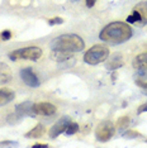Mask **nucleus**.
<instances>
[{"mask_svg":"<svg viewBox=\"0 0 147 148\" xmlns=\"http://www.w3.org/2000/svg\"><path fill=\"white\" fill-rule=\"evenodd\" d=\"M132 37V28L124 22L109 23L102 29L99 38L109 45H121Z\"/></svg>","mask_w":147,"mask_h":148,"instance_id":"obj_1","label":"nucleus"},{"mask_svg":"<svg viewBox=\"0 0 147 148\" xmlns=\"http://www.w3.org/2000/svg\"><path fill=\"white\" fill-rule=\"evenodd\" d=\"M52 51H61V52H80L85 48V42L78 34H61L56 37L51 42Z\"/></svg>","mask_w":147,"mask_h":148,"instance_id":"obj_2","label":"nucleus"},{"mask_svg":"<svg viewBox=\"0 0 147 148\" xmlns=\"http://www.w3.org/2000/svg\"><path fill=\"white\" fill-rule=\"evenodd\" d=\"M109 57V48L104 45H95L89 48L84 55V61L89 65H99V63L106 61Z\"/></svg>","mask_w":147,"mask_h":148,"instance_id":"obj_3","label":"nucleus"},{"mask_svg":"<svg viewBox=\"0 0 147 148\" xmlns=\"http://www.w3.org/2000/svg\"><path fill=\"white\" fill-rule=\"evenodd\" d=\"M42 56V49L37 46H29L24 47V48L15 49L9 53V58L13 61L16 60H31V61H37L38 58H41Z\"/></svg>","mask_w":147,"mask_h":148,"instance_id":"obj_4","label":"nucleus"},{"mask_svg":"<svg viewBox=\"0 0 147 148\" xmlns=\"http://www.w3.org/2000/svg\"><path fill=\"white\" fill-rule=\"evenodd\" d=\"M114 132H115L114 124L112 122H109V120H104V122H102L96 127L95 137L99 142H108L114 136Z\"/></svg>","mask_w":147,"mask_h":148,"instance_id":"obj_5","label":"nucleus"},{"mask_svg":"<svg viewBox=\"0 0 147 148\" xmlns=\"http://www.w3.org/2000/svg\"><path fill=\"white\" fill-rule=\"evenodd\" d=\"M21 77L23 80V82L27 86H31V87H38L41 85L39 82V79L37 77V75L33 72V70L31 67H25V69L21 70Z\"/></svg>","mask_w":147,"mask_h":148,"instance_id":"obj_6","label":"nucleus"},{"mask_svg":"<svg viewBox=\"0 0 147 148\" xmlns=\"http://www.w3.org/2000/svg\"><path fill=\"white\" fill-rule=\"evenodd\" d=\"M70 123H71V119H70L69 116H62L57 123L53 124L51 127V129H49V132H48L49 138H57L60 134H62L65 132Z\"/></svg>","mask_w":147,"mask_h":148,"instance_id":"obj_7","label":"nucleus"},{"mask_svg":"<svg viewBox=\"0 0 147 148\" xmlns=\"http://www.w3.org/2000/svg\"><path fill=\"white\" fill-rule=\"evenodd\" d=\"M33 110H34V113L38 114V115L49 116V115H53V114L57 112V108L51 103H37V104H34V106H33Z\"/></svg>","mask_w":147,"mask_h":148,"instance_id":"obj_8","label":"nucleus"},{"mask_svg":"<svg viewBox=\"0 0 147 148\" xmlns=\"http://www.w3.org/2000/svg\"><path fill=\"white\" fill-rule=\"evenodd\" d=\"M33 106L34 104L31 103V101H25V103H22V104H18L15 106V113L18 114L19 116L24 118V116H33L34 115V110H33Z\"/></svg>","mask_w":147,"mask_h":148,"instance_id":"obj_9","label":"nucleus"},{"mask_svg":"<svg viewBox=\"0 0 147 148\" xmlns=\"http://www.w3.org/2000/svg\"><path fill=\"white\" fill-rule=\"evenodd\" d=\"M13 77L12 70L6 63L0 62V85H5V84L10 82Z\"/></svg>","mask_w":147,"mask_h":148,"instance_id":"obj_10","label":"nucleus"},{"mask_svg":"<svg viewBox=\"0 0 147 148\" xmlns=\"http://www.w3.org/2000/svg\"><path fill=\"white\" fill-rule=\"evenodd\" d=\"M108 60V58H106ZM123 65H124V61H123L122 58V55L121 53H114L110 58L106 61L105 66L108 70H115V69H119V67H122Z\"/></svg>","mask_w":147,"mask_h":148,"instance_id":"obj_11","label":"nucleus"},{"mask_svg":"<svg viewBox=\"0 0 147 148\" xmlns=\"http://www.w3.org/2000/svg\"><path fill=\"white\" fill-rule=\"evenodd\" d=\"M14 97H15L14 91H12L9 89H0V106H4L10 101H13Z\"/></svg>","mask_w":147,"mask_h":148,"instance_id":"obj_12","label":"nucleus"},{"mask_svg":"<svg viewBox=\"0 0 147 148\" xmlns=\"http://www.w3.org/2000/svg\"><path fill=\"white\" fill-rule=\"evenodd\" d=\"M132 65L135 69H146L147 67V52H143L141 55L136 56L135 60H133Z\"/></svg>","mask_w":147,"mask_h":148,"instance_id":"obj_13","label":"nucleus"},{"mask_svg":"<svg viewBox=\"0 0 147 148\" xmlns=\"http://www.w3.org/2000/svg\"><path fill=\"white\" fill-rule=\"evenodd\" d=\"M135 10H137L141 14V24L142 25H145L147 24V1H142V3H138L135 8Z\"/></svg>","mask_w":147,"mask_h":148,"instance_id":"obj_14","label":"nucleus"},{"mask_svg":"<svg viewBox=\"0 0 147 148\" xmlns=\"http://www.w3.org/2000/svg\"><path fill=\"white\" fill-rule=\"evenodd\" d=\"M45 134V127L42 124H37V125L31 129L28 133H25L27 138H41Z\"/></svg>","mask_w":147,"mask_h":148,"instance_id":"obj_15","label":"nucleus"},{"mask_svg":"<svg viewBox=\"0 0 147 148\" xmlns=\"http://www.w3.org/2000/svg\"><path fill=\"white\" fill-rule=\"evenodd\" d=\"M52 57L57 61H66V60L71 58V53L70 52H61V51H53Z\"/></svg>","mask_w":147,"mask_h":148,"instance_id":"obj_16","label":"nucleus"},{"mask_svg":"<svg viewBox=\"0 0 147 148\" xmlns=\"http://www.w3.org/2000/svg\"><path fill=\"white\" fill-rule=\"evenodd\" d=\"M129 125V116H121L118 120H117V124H115V127L118 128V129H127Z\"/></svg>","mask_w":147,"mask_h":148,"instance_id":"obj_17","label":"nucleus"},{"mask_svg":"<svg viewBox=\"0 0 147 148\" xmlns=\"http://www.w3.org/2000/svg\"><path fill=\"white\" fill-rule=\"evenodd\" d=\"M79 129H80V127H79V124L78 123H70L67 128H66V130H65V133L67 134V136H72V134H75V133H78L79 132Z\"/></svg>","mask_w":147,"mask_h":148,"instance_id":"obj_18","label":"nucleus"},{"mask_svg":"<svg viewBox=\"0 0 147 148\" xmlns=\"http://www.w3.org/2000/svg\"><path fill=\"white\" fill-rule=\"evenodd\" d=\"M136 75H137L138 79L146 80V81H147V67H146V69H138V70H137V72H136Z\"/></svg>","mask_w":147,"mask_h":148,"instance_id":"obj_19","label":"nucleus"},{"mask_svg":"<svg viewBox=\"0 0 147 148\" xmlns=\"http://www.w3.org/2000/svg\"><path fill=\"white\" fill-rule=\"evenodd\" d=\"M123 136H124V137H128V138H136V137H141V134H139L138 132H136V130L129 129V130H127V132L123 133Z\"/></svg>","mask_w":147,"mask_h":148,"instance_id":"obj_20","label":"nucleus"},{"mask_svg":"<svg viewBox=\"0 0 147 148\" xmlns=\"http://www.w3.org/2000/svg\"><path fill=\"white\" fill-rule=\"evenodd\" d=\"M63 23V19L60 18V16H56V18H52L48 21V24L49 25H56V24H62Z\"/></svg>","mask_w":147,"mask_h":148,"instance_id":"obj_21","label":"nucleus"},{"mask_svg":"<svg viewBox=\"0 0 147 148\" xmlns=\"http://www.w3.org/2000/svg\"><path fill=\"white\" fill-rule=\"evenodd\" d=\"M0 37H1L3 41H8V39H10V37H12V32L10 31H4V32H1Z\"/></svg>","mask_w":147,"mask_h":148,"instance_id":"obj_22","label":"nucleus"},{"mask_svg":"<svg viewBox=\"0 0 147 148\" xmlns=\"http://www.w3.org/2000/svg\"><path fill=\"white\" fill-rule=\"evenodd\" d=\"M1 147H5V146H18V142H12V140H5V142H1L0 143Z\"/></svg>","mask_w":147,"mask_h":148,"instance_id":"obj_23","label":"nucleus"},{"mask_svg":"<svg viewBox=\"0 0 147 148\" xmlns=\"http://www.w3.org/2000/svg\"><path fill=\"white\" fill-rule=\"evenodd\" d=\"M95 3H96V0H85V4L88 8H93L95 5Z\"/></svg>","mask_w":147,"mask_h":148,"instance_id":"obj_24","label":"nucleus"},{"mask_svg":"<svg viewBox=\"0 0 147 148\" xmlns=\"http://www.w3.org/2000/svg\"><path fill=\"white\" fill-rule=\"evenodd\" d=\"M142 112H147V104H143V105H141L138 108V110H137V113L141 114Z\"/></svg>","mask_w":147,"mask_h":148,"instance_id":"obj_25","label":"nucleus"},{"mask_svg":"<svg viewBox=\"0 0 147 148\" xmlns=\"http://www.w3.org/2000/svg\"><path fill=\"white\" fill-rule=\"evenodd\" d=\"M33 147H41V148H43V147H48V144H45V143H36V144H33Z\"/></svg>","mask_w":147,"mask_h":148,"instance_id":"obj_26","label":"nucleus"},{"mask_svg":"<svg viewBox=\"0 0 147 148\" xmlns=\"http://www.w3.org/2000/svg\"><path fill=\"white\" fill-rule=\"evenodd\" d=\"M142 92H143V94H145V95H147V86H146V87H143Z\"/></svg>","mask_w":147,"mask_h":148,"instance_id":"obj_27","label":"nucleus"}]
</instances>
